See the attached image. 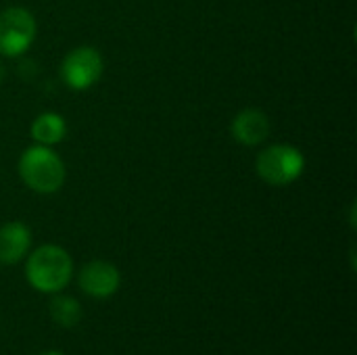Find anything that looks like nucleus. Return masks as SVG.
Here are the masks:
<instances>
[{"label":"nucleus","mask_w":357,"mask_h":355,"mask_svg":"<svg viewBox=\"0 0 357 355\" xmlns=\"http://www.w3.org/2000/svg\"><path fill=\"white\" fill-rule=\"evenodd\" d=\"M31 251V230L23 222H6L0 226V264L17 266Z\"/></svg>","instance_id":"6e6552de"},{"label":"nucleus","mask_w":357,"mask_h":355,"mask_svg":"<svg viewBox=\"0 0 357 355\" xmlns=\"http://www.w3.org/2000/svg\"><path fill=\"white\" fill-rule=\"evenodd\" d=\"M105 73V59L94 46H77L69 50L61 63V80L69 90L84 92L100 82Z\"/></svg>","instance_id":"39448f33"},{"label":"nucleus","mask_w":357,"mask_h":355,"mask_svg":"<svg viewBox=\"0 0 357 355\" xmlns=\"http://www.w3.org/2000/svg\"><path fill=\"white\" fill-rule=\"evenodd\" d=\"M40 355H65V354H61V352H44V354H40Z\"/></svg>","instance_id":"f8f14e48"},{"label":"nucleus","mask_w":357,"mask_h":355,"mask_svg":"<svg viewBox=\"0 0 357 355\" xmlns=\"http://www.w3.org/2000/svg\"><path fill=\"white\" fill-rule=\"evenodd\" d=\"M25 278L29 287L44 295L61 293L73 278V259L67 249L54 243L31 249L25 257Z\"/></svg>","instance_id":"f257e3e1"},{"label":"nucleus","mask_w":357,"mask_h":355,"mask_svg":"<svg viewBox=\"0 0 357 355\" xmlns=\"http://www.w3.org/2000/svg\"><path fill=\"white\" fill-rule=\"evenodd\" d=\"M4 75H6V73H4V67L0 65V86H2V82H4Z\"/></svg>","instance_id":"9b49d317"},{"label":"nucleus","mask_w":357,"mask_h":355,"mask_svg":"<svg viewBox=\"0 0 357 355\" xmlns=\"http://www.w3.org/2000/svg\"><path fill=\"white\" fill-rule=\"evenodd\" d=\"M255 172L270 186H276V188L291 186L305 172V155L293 144L276 142V144L266 146L257 155Z\"/></svg>","instance_id":"7ed1b4c3"},{"label":"nucleus","mask_w":357,"mask_h":355,"mask_svg":"<svg viewBox=\"0 0 357 355\" xmlns=\"http://www.w3.org/2000/svg\"><path fill=\"white\" fill-rule=\"evenodd\" d=\"M272 132V121L266 111L247 107L238 111L230 123V134L232 138L243 144V146H259L270 138Z\"/></svg>","instance_id":"0eeeda50"},{"label":"nucleus","mask_w":357,"mask_h":355,"mask_svg":"<svg viewBox=\"0 0 357 355\" xmlns=\"http://www.w3.org/2000/svg\"><path fill=\"white\" fill-rule=\"evenodd\" d=\"M77 287L90 299H109L121 287V272L111 262L92 259L77 272Z\"/></svg>","instance_id":"423d86ee"},{"label":"nucleus","mask_w":357,"mask_h":355,"mask_svg":"<svg viewBox=\"0 0 357 355\" xmlns=\"http://www.w3.org/2000/svg\"><path fill=\"white\" fill-rule=\"evenodd\" d=\"M29 136L33 144L42 146H56L65 140L67 136V121L61 113L54 111H44L40 113L31 126H29Z\"/></svg>","instance_id":"1a4fd4ad"},{"label":"nucleus","mask_w":357,"mask_h":355,"mask_svg":"<svg viewBox=\"0 0 357 355\" xmlns=\"http://www.w3.org/2000/svg\"><path fill=\"white\" fill-rule=\"evenodd\" d=\"M48 314H50V320L61 326V328H75L82 320V305L77 299L69 297V295H63L61 293H54L50 297V303H48Z\"/></svg>","instance_id":"9d476101"},{"label":"nucleus","mask_w":357,"mask_h":355,"mask_svg":"<svg viewBox=\"0 0 357 355\" xmlns=\"http://www.w3.org/2000/svg\"><path fill=\"white\" fill-rule=\"evenodd\" d=\"M17 174L31 192L54 195L65 184L67 167L52 146L31 144L21 153L17 161Z\"/></svg>","instance_id":"f03ea898"},{"label":"nucleus","mask_w":357,"mask_h":355,"mask_svg":"<svg viewBox=\"0 0 357 355\" xmlns=\"http://www.w3.org/2000/svg\"><path fill=\"white\" fill-rule=\"evenodd\" d=\"M38 23L31 10L23 6H8L0 10V54L17 59L27 52L36 40Z\"/></svg>","instance_id":"20e7f679"}]
</instances>
